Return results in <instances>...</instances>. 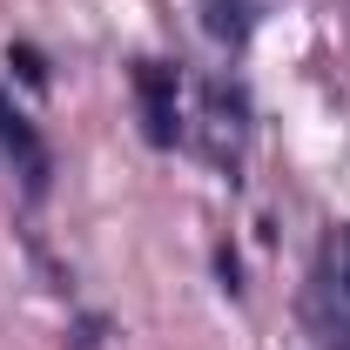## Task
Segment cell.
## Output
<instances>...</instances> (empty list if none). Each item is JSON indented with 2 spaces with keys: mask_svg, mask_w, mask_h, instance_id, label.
<instances>
[{
  "mask_svg": "<svg viewBox=\"0 0 350 350\" xmlns=\"http://www.w3.org/2000/svg\"><path fill=\"white\" fill-rule=\"evenodd\" d=\"M310 330L323 350H350V262H323L310 283Z\"/></svg>",
  "mask_w": 350,
  "mask_h": 350,
  "instance_id": "obj_1",
  "label": "cell"
},
{
  "mask_svg": "<svg viewBox=\"0 0 350 350\" xmlns=\"http://www.w3.org/2000/svg\"><path fill=\"white\" fill-rule=\"evenodd\" d=\"M135 101H142V129L155 148H175L182 135V108H175V68L162 61H135Z\"/></svg>",
  "mask_w": 350,
  "mask_h": 350,
  "instance_id": "obj_2",
  "label": "cell"
},
{
  "mask_svg": "<svg viewBox=\"0 0 350 350\" xmlns=\"http://www.w3.org/2000/svg\"><path fill=\"white\" fill-rule=\"evenodd\" d=\"M0 155L21 169V182H27V196H41L47 189V148H41V135H34V122L0 94Z\"/></svg>",
  "mask_w": 350,
  "mask_h": 350,
  "instance_id": "obj_3",
  "label": "cell"
},
{
  "mask_svg": "<svg viewBox=\"0 0 350 350\" xmlns=\"http://www.w3.org/2000/svg\"><path fill=\"white\" fill-rule=\"evenodd\" d=\"M202 122H209V155L229 169V162L243 155V94L216 81L209 94H202Z\"/></svg>",
  "mask_w": 350,
  "mask_h": 350,
  "instance_id": "obj_4",
  "label": "cell"
},
{
  "mask_svg": "<svg viewBox=\"0 0 350 350\" xmlns=\"http://www.w3.org/2000/svg\"><path fill=\"white\" fill-rule=\"evenodd\" d=\"M209 14H202V27L216 34V41H250V0H202Z\"/></svg>",
  "mask_w": 350,
  "mask_h": 350,
  "instance_id": "obj_5",
  "label": "cell"
},
{
  "mask_svg": "<svg viewBox=\"0 0 350 350\" xmlns=\"http://www.w3.org/2000/svg\"><path fill=\"white\" fill-rule=\"evenodd\" d=\"M14 61H21V75H27V81H47V68H41V54H34V47H14Z\"/></svg>",
  "mask_w": 350,
  "mask_h": 350,
  "instance_id": "obj_6",
  "label": "cell"
}]
</instances>
